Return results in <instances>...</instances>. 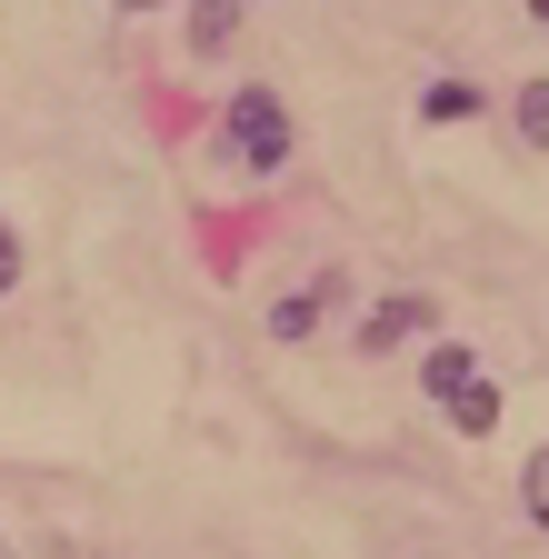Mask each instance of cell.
I'll use <instances>...</instances> for the list:
<instances>
[{"label": "cell", "instance_id": "cell-3", "mask_svg": "<svg viewBox=\"0 0 549 559\" xmlns=\"http://www.w3.org/2000/svg\"><path fill=\"white\" fill-rule=\"evenodd\" d=\"M420 330H440V300H420V290H390L380 310H360V360H380V349L420 340Z\"/></svg>", "mask_w": 549, "mask_h": 559}, {"label": "cell", "instance_id": "cell-1", "mask_svg": "<svg viewBox=\"0 0 549 559\" xmlns=\"http://www.w3.org/2000/svg\"><path fill=\"white\" fill-rule=\"evenodd\" d=\"M290 100L281 91H270V81H250V91H230V110H220V151L250 170V180H270V170H281L290 160Z\"/></svg>", "mask_w": 549, "mask_h": 559}, {"label": "cell", "instance_id": "cell-5", "mask_svg": "<svg viewBox=\"0 0 549 559\" xmlns=\"http://www.w3.org/2000/svg\"><path fill=\"white\" fill-rule=\"evenodd\" d=\"M240 11H250V0H190V60H220L230 31H240Z\"/></svg>", "mask_w": 549, "mask_h": 559}, {"label": "cell", "instance_id": "cell-11", "mask_svg": "<svg viewBox=\"0 0 549 559\" xmlns=\"http://www.w3.org/2000/svg\"><path fill=\"white\" fill-rule=\"evenodd\" d=\"M529 21H549V0H529Z\"/></svg>", "mask_w": 549, "mask_h": 559}, {"label": "cell", "instance_id": "cell-10", "mask_svg": "<svg viewBox=\"0 0 549 559\" xmlns=\"http://www.w3.org/2000/svg\"><path fill=\"white\" fill-rule=\"evenodd\" d=\"M120 11H160V0H120Z\"/></svg>", "mask_w": 549, "mask_h": 559}, {"label": "cell", "instance_id": "cell-6", "mask_svg": "<svg viewBox=\"0 0 549 559\" xmlns=\"http://www.w3.org/2000/svg\"><path fill=\"white\" fill-rule=\"evenodd\" d=\"M420 120L440 130V120H479V81H430L420 91Z\"/></svg>", "mask_w": 549, "mask_h": 559}, {"label": "cell", "instance_id": "cell-9", "mask_svg": "<svg viewBox=\"0 0 549 559\" xmlns=\"http://www.w3.org/2000/svg\"><path fill=\"white\" fill-rule=\"evenodd\" d=\"M11 290H21V230L0 221V300H11Z\"/></svg>", "mask_w": 549, "mask_h": 559}, {"label": "cell", "instance_id": "cell-8", "mask_svg": "<svg viewBox=\"0 0 549 559\" xmlns=\"http://www.w3.org/2000/svg\"><path fill=\"white\" fill-rule=\"evenodd\" d=\"M520 510L549 530V440H539V450H529V469H520Z\"/></svg>", "mask_w": 549, "mask_h": 559}, {"label": "cell", "instance_id": "cell-7", "mask_svg": "<svg viewBox=\"0 0 549 559\" xmlns=\"http://www.w3.org/2000/svg\"><path fill=\"white\" fill-rule=\"evenodd\" d=\"M510 130L529 140V151H549V81H520V100H510Z\"/></svg>", "mask_w": 549, "mask_h": 559}, {"label": "cell", "instance_id": "cell-4", "mask_svg": "<svg viewBox=\"0 0 549 559\" xmlns=\"http://www.w3.org/2000/svg\"><path fill=\"white\" fill-rule=\"evenodd\" d=\"M330 300H350V280H339V270H320L310 290H290V300H270V340H310L330 320Z\"/></svg>", "mask_w": 549, "mask_h": 559}, {"label": "cell", "instance_id": "cell-2", "mask_svg": "<svg viewBox=\"0 0 549 559\" xmlns=\"http://www.w3.org/2000/svg\"><path fill=\"white\" fill-rule=\"evenodd\" d=\"M420 390L440 400V419H450L460 440H490V430H500V390H490V370H479V360H469L460 340H440V349H430Z\"/></svg>", "mask_w": 549, "mask_h": 559}]
</instances>
